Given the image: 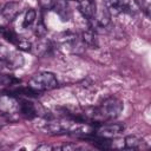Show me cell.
Segmentation results:
<instances>
[{"instance_id":"cell-10","label":"cell","mask_w":151,"mask_h":151,"mask_svg":"<svg viewBox=\"0 0 151 151\" xmlns=\"http://www.w3.org/2000/svg\"><path fill=\"white\" fill-rule=\"evenodd\" d=\"M19 109L21 111V113L27 117V118H33L35 117L37 114V110H35V106L32 101H28V100H22L21 104L19 105Z\"/></svg>"},{"instance_id":"cell-11","label":"cell","mask_w":151,"mask_h":151,"mask_svg":"<svg viewBox=\"0 0 151 151\" xmlns=\"http://www.w3.org/2000/svg\"><path fill=\"white\" fill-rule=\"evenodd\" d=\"M52 8L54 9L55 13H58V15L61 18L63 21L68 20L67 19L68 18V15H67V11L68 9H67V2H66V0H57L54 2V5H53Z\"/></svg>"},{"instance_id":"cell-21","label":"cell","mask_w":151,"mask_h":151,"mask_svg":"<svg viewBox=\"0 0 151 151\" xmlns=\"http://www.w3.org/2000/svg\"><path fill=\"white\" fill-rule=\"evenodd\" d=\"M37 150H46V151H48V150H53V146L47 145V144H41V145H39L37 147Z\"/></svg>"},{"instance_id":"cell-12","label":"cell","mask_w":151,"mask_h":151,"mask_svg":"<svg viewBox=\"0 0 151 151\" xmlns=\"http://www.w3.org/2000/svg\"><path fill=\"white\" fill-rule=\"evenodd\" d=\"M139 5L137 0H123V13L136 14L139 12Z\"/></svg>"},{"instance_id":"cell-9","label":"cell","mask_w":151,"mask_h":151,"mask_svg":"<svg viewBox=\"0 0 151 151\" xmlns=\"http://www.w3.org/2000/svg\"><path fill=\"white\" fill-rule=\"evenodd\" d=\"M81 40L86 46H88L91 48H97L98 47V39L96 37V33L92 29L84 31L83 34H81Z\"/></svg>"},{"instance_id":"cell-2","label":"cell","mask_w":151,"mask_h":151,"mask_svg":"<svg viewBox=\"0 0 151 151\" xmlns=\"http://www.w3.org/2000/svg\"><path fill=\"white\" fill-rule=\"evenodd\" d=\"M123 101H120L117 98H107L103 101V104L99 107V111L103 116V118H117L122 111H123Z\"/></svg>"},{"instance_id":"cell-23","label":"cell","mask_w":151,"mask_h":151,"mask_svg":"<svg viewBox=\"0 0 151 151\" xmlns=\"http://www.w3.org/2000/svg\"><path fill=\"white\" fill-rule=\"evenodd\" d=\"M71 1H79V0H71Z\"/></svg>"},{"instance_id":"cell-14","label":"cell","mask_w":151,"mask_h":151,"mask_svg":"<svg viewBox=\"0 0 151 151\" xmlns=\"http://www.w3.org/2000/svg\"><path fill=\"white\" fill-rule=\"evenodd\" d=\"M37 54L39 55H45L50 52L51 50V44L48 40H45V39H41L37 42Z\"/></svg>"},{"instance_id":"cell-17","label":"cell","mask_w":151,"mask_h":151,"mask_svg":"<svg viewBox=\"0 0 151 151\" xmlns=\"http://www.w3.org/2000/svg\"><path fill=\"white\" fill-rule=\"evenodd\" d=\"M15 45H17L18 50H21V51H31V48H32V44L26 39H18Z\"/></svg>"},{"instance_id":"cell-15","label":"cell","mask_w":151,"mask_h":151,"mask_svg":"<svg viewBox=\"0 0 151 151\" xmlns=\"http://www.w3.org/2000/svg\"><path fill=\"white\" fill-rule=\"evenodd\" d=\"M35 18H37V12H35L34 9L29 8V9L26 12L25 17H24V20H22V27H24V28H27L28 26H31V25L34 22Z\"/></svg>"},{"instance_id":"cell-13","label":"cell","mask_w":151,"mask_h":151,"mask_svg":"<svg viewBox=\"0 0 151 151\" xmlns=\"http://www.w3.org/2000/svg\"><path fill=\"white\" fill-rule=\"evenodd\" d=\"M124 143H125L126 149H138L142 144V140L137 136L132 134V136H127L126 138H124Z\"/></svg>"},{"instance_id":"cell-8","label":"cell","mask_w":151,"mask_h":151,"mask_svg":"<svg viewBox=\"0 0 151 151\" xmlns=\"http://www.w3.org/2000/svg\"><path fill=\"white\" fill-rule=\"evenodd\" d=\"M104 6L110 15L123 13V0H104Z\"/></svg>"},{"instance_id":"cell-6","label":"cell","mask_w":151,"mask_h":151,"mask_svg":"<svg viewBox=\"0 0 151 151\" xmlns=\"http://www.w3.org/2000/svg\"><path fill=\"white\" fill-rule=\"evenodd\" d=\"M79 12L87 20L93 19L97 12V5L94 0H79Z\"/></svg>"},{"instance_id":"cell-20","label":"cell","mask_w":151,"mask_h":151,"mask_svg":"<svg viewBox=\"0 0 151 151\" xmlns=\"http://www.w3.org/2000/svg\"><path fill=\"white\" fill-rule=\"evenodd\" d=\"M55 1H57V0H39V5H40L44 9H50V8L53 7V5H54Z\"/></svg>"},{"instance_id":"cell-19","label":"cell","mask_w":151,"mask_h":151,"mask_svg":"<svg viewBox=\"0 0 151 151\" xmlns=\"http://www.w3.org/2000/svg\"><path fill=\"white\" fill-rule=\"evenodd\" d=\"M45 34H46V27H45V25L40 21V22L37 25V27H35V35L39 37V38H44Z\"/></svg>"},{"instance_id":"cell-22","label":"cell","mask_w":151,"mask_h":151,"mask_svg":"<svg viewBox=\"0 0 151 151\" xmlns=\"http://www.w3.org/2000/svg\"><path fill=\"white\" fill-rule=\"evenodd\" d=\"M74 149H77V146L74 144H68V145L61 146V150H65V151H67V150H74Z\"/></svg>"},{"instance_id":"cell-1","label":"cell","mask_w":151,"mask_h":151,"mask_svg":"<svg viewBox=\"0 0 151 151\" xmlns=\"http://www.w3.org/2000/svg\"><path fill=\"white\" fill-rule=\"evenodd\" d=\"M58 81L55 76L51 72H39L34 74L29 80V87L35 91H46L57 87Z\"/></svg>"},{"instance_id":"cell-3","label":"cell","mask_w":151,"mask_h":151,"mask_svg":"<svg viewBox=\"0 0 151 151\" xmlns=\"http://www.w3.org/2000/svg\"><path fill=\"white\" fill-rule=\"evenodd\" d=\"M124 130V125L122 124H109V125H100L98 127L97 134L104 138H116L122 131Z\"/></svg>"},{"instance_id":"cell-5","label":"cell","mask_w":151,"mask_h":151,"mask_svg":"<svg viewBox=\"0 0 151 151\" xmlns=\"http://www.w3.org/2000/svg\"><path fill=\"white\" fill-rule=\"evenodd\" d=\"M19 109L18 101L9 94L0 96V111L2 113H14Z\"/></svg>"},{"instance_id":"cell-16","label":"cell","mask_w":151,"mask_h":151,"mask_svg":"<svg viewBox=\"0 0 151 151\" xmlns=\"http://www.w3.org/2000/svg\"><path fill=\"white\" fill-rule=\"evenodd\" d=\"M1 34H2V37L8 41V42H11V44H17V41H18V37H17V34L12 31V29H6V28H2L1 29Z\"/></svg>"},{"instance_id":"cell-4","label":"cell","mask_w":151,"mask_h":151,"mask_svg":"<svg viewBox=\"0 0 151 151\" xmlns=\"http://www.w3.org/2000/svg\"><path fill=\"white\" fill-rule=\"evenodd\" d=\"M18 13H19V4H18V2L12 1V2L6 4V5L2 7L1 12H0L1 20L4 21L2 25H6V24H8L9 21H12V20L17 17Z\"/></svg>"},{"instance_id":"cell-18","label":"cell","mask_w":151,"mask_h":151,"mask_svg":"<svg viewBox=\"0 0 151 151\" xmlns=\"http://www.w3.org/2000/svg\"><path fill=\"white\" fill-rule=\"evenodd\" d=\"M139 8L144 11L146 15H150V8H151V0H137Z\"/></svg>"},{"instance_id":"cell-7","label":"cell","mask_w":151,"mask_h":151,"mask_svg":"<svg viewBox=\"0 0 151 151\" xmlns=\"http://www.w3.org/2000/svg\"><path fill=\"white\" fill-rule=\"evenodd\" d=\"M6 66L11 70H15V68H20L24 65V57L19 53V52H8V54L5 57L4 59Z\"/></svg>"}]
</instances>
